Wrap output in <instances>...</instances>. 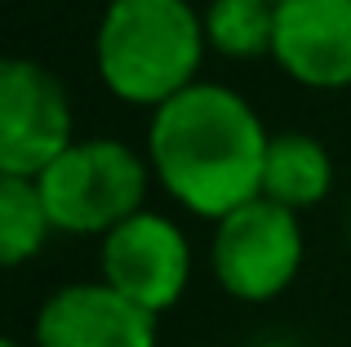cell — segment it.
Segmentation results:
<instances>
[{
  "label": "cell",
  "mask_w": 351,
  "mask_h": 347,
  "mask_svg": "<svg viewBox=\"0 0 351 347\" xmlns=\"http://www.w3.org/2000/svg\"><path fill=\"white\" fill-rule=\"evenodd\" d=\"M267 143L271 134L249 98L214 80H196L156 107L147 125V165L187 214L223 223L263 196Z\"/></svg>",
  "instance_id": "cell-1"
},
{
  "label": "cell",
  "mask_w": 351,
  "mask_h": 347,
  "mask_svg": "<svg viewBox=\"0 0 351 347\" xmlns=\"http://www.w3.org/2000/svg\"><path fill=\"white\" fill-rule=\"evenodd\" d=\"M205 49V18L187 0H116L94 36L103 85L120 103L152 112L196 85Z\"/></svg>",
  "instance_id": "cell-2"
},
{
  "label": "cell",
  "mask_w": 351,
  "mask_h": 347,
  "mask_svg": "<svg viewBox=\"0 0 351 347\" xmlns=\"http://www.w3.org/2000/svg\"><path fill=\"white\" fill-rule=\"evenodd\" d=\"M152 165L120 139H76L36 178L53 232L107 236L143 214Z\"/></svg>",
  "instance_id": "cell-3"
},
{
  "label": "cell",
  "mask_w": 351,
  "mask_h": 347,
  "mask_svg": "<svg viewBox=\"0 0 351 347\" xmlns=\"http://www.w3.org/2000/svg\"><path fill=\"white\" fill-rule=\"evenodd\" d=\"M214 280L236 303H271L293 285L302 267V227L298 214L258 196L227 214L214 227L209 245Z\"/></svg>",
  "instance_id": "cell-4"
},
{
  "label": "cell",
  "mask_w": 351,
  "mask_h": 347,
  "mask_svg": "<svg viewBox=\"0 0 351 347\" xmlns=\"http://www.w3.org/2000/svg\"><path fill=\"white\" fill-rule=\"evenodd\" d=\"M71 143L76 134H71L67 85L36 58H5L0 62V178H40Z\"/></svg>",
  "instance_id": "cell-5"
},
{
  "label": "cell",
  "mask_w": 351,
  "mask_h": 347,
  "mask_svg": "<svg viewBox=\"0 0 351 347\" xmlns=\"http://www.w3.org/2000/svg\"><path fill=\"white\" fill-rule=\"evenodd\" d=\"M98 280L152 316L169 312L191 280V245L173 218L143 209L98 245Z\"/></svg>",
  "instance_id": "cell-6"
},
{
  "label": "cell",
  "mask_w": 351,
  "mask_h": 347,
  "mask_svg": "<svg viewBox=\"0 0 351 347\" xmlns=\"http://www.w3.org/2000/svg\"><path fill=\"white\" fill-rule=\"evenodd\" d=\"M160 316L129 303L107 280L53 289L32 325V347H156Z\"/></svg>",
  "instance_id": "cell-7"
},
{
  "label": "cell",
  "mask_w": 351,
  "mask_h": 347,
  "mask_svg": "<svg viewBox=\"0 0 351 347\" xmlns=\"http://www.w3.org/2000/svg\"><path fill=\"white\" fill-rule=\"evenodd\" d=\"M271 58L302 89H351V0H280Z\"/></svg>",
  "instance_id": "cell-8"
},
{
  "label": "cell",
  "mask_w": 351,
  "mask_h": 347,
  "mask_svg": "<svg viewBox=\"0 0 351 347\" xmlns=\"http://www.w3.org/2000/svg\"><path fill=\"white\" fill-rule=\"evenodd\" d=\"M334 187V160L311 134H271L263 165V196L285 209H311Z\"/></svg>",
  "instance_id": "cell-9"
},
{
  "label": "cell",
  "mask_w": 351,
  "mask_h": 347,
  "mask_svg": "<svg viewBox=\"0 0 351 347\" xmlns=\"http://www.w3.org/2000/svg\"><path fill=\"white\" fill-rule=\"evenodd\" d=\"M205 40L223 58H271L276 49V5L271 0H209L200 9Z\"/></svg>",
  "instance_id": "cell-10"
},
{
  "label": "cell",
  "mask_w": 351,
  "mask_h": 347,
  "mask_svg": "<svg viewBox=\"0 0 351 347\" xmlns=\"http://www.w3.org/2000/svg\"><path fill=\"white\" fill-rule=\"evenodd\" d=\"M53 223L36 178H0V263L23 267L45 250Z\"/></svg>",
  "instance_id": "cell-11"
},
{
  "label": "cell",
  "mask_w": 351,
  "mask_h": 347,
  "mask_svg": "<svg viewBox=\"0 0 351 347\" xmlns=\"http://www.w3.org/2000/svg\"><path fill=\"white\" fill-rule=\"evenodd\" d=\"M0 347H23V343H18V339H5V343H0Z\"/></svg>",
  "instance_id": "cell-12"
},
{
  "label": "cell",
  "mask_w": 351,
  "mask_h": 347,
  "mask_svg": "<svg viewBox=\"0 0 351 347\" xmlns=\"http://www.w3.org/2000/svg\"><path fill=\"white\" fill-rule=\"evenodd\" d=\"M107 5H116V0H107Z\"/></svg>",
  "instance_id": "cell-13"
},
{
  "label": "cell",
  "mask_w": 351,
  "mask_h": 347,
  "mask_svg": "<svg viewBox=\"0 0 351 347\" xmlns=\"http://www.w3.org/2000/svg\"><path fill=\"white\" fill-rule=\"evenodd\" d=\"M271 5H280V0H271Z\"/></svg>",
  "instance_id": "cell-14"
}]
</instances>
